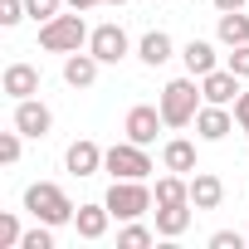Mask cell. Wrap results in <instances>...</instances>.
I'll list each match as a JSON object with an SVG mask.
<instances>
[{"label": "cell", "instance_id": "277c9868", "mask_svg": "<svg viewBox=\"0 0 249 249\" xmlns=\"http://www.w3.org/2000/svg\"><path fill=\"white\" fill-rule=\"evenodd\" d=\"M103 171H112V181H147L157 166H152L142 142H112L103 152Z\"/></svg>", "mask_w": 249, "mask_h": 249}, {"label": "cell", "instance_id": "d6a6232c", "mask_svg": "<svg viewBox=\"0 0 249 249\" xmlns=\"http://www.w3.org/2000/svg\"><path fill=\"white\" fill-rule=\"evenodd\" d=\"M103 5H127V0H103Z\"/></svg>", "mask_w": 249, "mask_h": 249}, {"label": "cell", "instance_id": "5bb4252c", "mask_svg": "<svg viewBox=\"0 0 249 249\" xmlns=\"http://www.w3.org/2000/svg\"><path fill=\"white\" fill-rule=\"evenodd\" d=\"M107 220H112L107 200H93V205H78L73 230H78V239H103V234H107Z\"/></svg>", "mask_w": 249, "mask_h": 249}, {"label": "cell", "instance_id": "2e32d148", "mask_svg": "<svg viewBox=\"0 0 249 249\" xmlns=\"http://www.w3.org/2000/svg\"><path fill=\"white\" fill-rule=\"evenodd\" d=\"M137 59H142L147 69H161L166 59H176L171 35H166V30H147V35H142V44H137Z\"/></svg>", "mask_w": 249, "mask_h": 249}, {"label": "cell", "instance_id": "7a4b0ae2", "mask_svg": "<svg viewBox=\"0 0 249 249\" xmlns=\"http://www.w3.org/2000/svg\"><path fill=\"white\" fill-rule=\"evenodd\" d=\"M25 210L35 215V220H44V225H73V215H78V205L69 200V191L64 186H54V181H35L30 191H25Z\"/></svg>", "mask_w": 249, "mask_h": 249}, {"label": "cell", "instance_id": "5b68a950", "mask_svg": "<svg viewBox=\"0 0 249 249\" xmlns=\"http://www.w3.org/2000/svg\"><path fill=\"white\" fill-rule=\"evenodd\" d=\"M103 200H107L112 220H142V215L157 205V196H152V186H147V181H112Z\"/></svg>", "mask_w": 249, "mask_h": 249}, {"label": "cell", "instance_id": "f1b7e54d", "mask_svg": "<svg viewBox=\"0 0 249 249\" xmlns=\"http://www.w3.org/2000/svg\"><path fill=\"white\" fill-rule=\"evenodd\" d=\"M225 69H234L239 78H249V44H234L230 59H225Z\"/></svg>", "mask_w": 249, "mask_h": 249}, {"label": "cell", "instance_id": "7c38bea8", "mask_svg": "<svg viewBox=\"0 0 249 249\" xmlns=\"http://www.w3.org/2000/svg\"><path fill=\"white\" fill-rule=\"evenodd\" d=\"M98 54H88V49H78V54H64V83L69 88H93L98 83Z\"/></svg>", "mask_w": 249, "mask_h": 249}, {"label": "cell", "instance_id": "4316f807", "mask_svg": "<svg viewBox=\"0 0 249 249\" xmlns=\"http://www.w3.org/2000/svg\"><path fill=\"white\" fill-rule=\"evenodd\" d=\"M25 15H30V10H25V0H0V25H5V30H15Z\"/></svg>", "mask_w": 249, "mask_h": 249}, {"label": "cell", "instance_id": "1f68e13d", "mask_svg": "<svg viewBox=\"0 0 249 249\" xmlns=\"http://www.w3.org/2000/svg\"><path fill=\"white\" fill-rule=\"evenodd\" d=\"M69 10H93V5H103V0H64Z\"/></svg>", "mask_w": 249, "mask_h": 249}, {"label": "cell", "instance_id": "8fae6325", "mask_svg": "<svg viewBox=\"0 0 249 249\" xmlns=\"http://www.w3.org/2000/svg\"><path fill=\"white\" fill-rule=\"evenodd\" d=\"M64 166H69V176H98V171H103V147L88 142V137H78V142L64 152Z\"/></svg>", "mask_w": 249, "mask_h": 249}, {"label": "cell", "instance_id": "83f0119b", "mask_svg": "<svg viewBox=\"0 0 249 249\" xmlns=\"http://www.w3.org/2000/svg\"><path fill=\"white\" fill-rule=\"evenodd\" d=\"M249 244V234H239V230H215L210 234V249H244Z\"/></svg>", "mask_w": 249, "mask_h": 249}, {"label": "cell", "instance_id": "6da1fadb", "mask_svg": "<svg viewBox=\"0 0 249 249\" xmlns=\"http://www.w3.org/2000/svg\"><path fill=\"white\" fill-rule=\"evenodd\" d=\"M200 103H205V93H200L196 73L171 78V83L161 88V98H157V107H161V117H166V127H191L196 112H200Z\"/></svg>", "mask_w": 249, "mask_h": 249}, {"label": "cell", "instance_id": "52a82bcc", "mask_svg": "<svg viewBox=\"0 0 249 249\" xmlns=\"http://www.w3.org/2000/svg\"><path fill=\"white\" fill-rule=\"evenodd\" d=\"M161 127H166V117H161V107H152V103H137V107L127 112V122H122L127 142H142V147H152Z\"/></svg>", "mask_w": 249, "mask_h": 249}, {"label": "cell", "instance_id": "e0dca14e", "mask_svg": "<svg viewBox=\"0 0 249 249\" xmlns=\"http://www.w3.org/2000/svg\"><path fill=\"white\" fill-rule=\"evenodd\" d=\"M181 64H186V73L205 78L210 69H220V54H215V44H210V39H191V44L181 49Z\"/></svg>", "mask_w": 249, "mask_h": 249}, {"label": "cell", "instance_id": "8992f818", "mask_svg": "<svg viewBox=\"0 0 249 249\" xmlns=\"http://www.w3.org/2000/svg\"><path fill=\"white\" fill-rule=\"evenodd\" d=\"M127 30L122 25H98L93 35H88V54H98V64H122L127 59Z\"/></svg>", "mask_w": 249, "mask_h": 249}, {"label": "cell", "instance_id": "f546056e", "mask_svg": "<svg viewBox=\"0 0 249 249\" xmlns=\"http://www.w3.org/2000/svg\"><path fill=\"white\" fill-rule=\"evenodd\" d=\"M234 122H239V132H249V88L234 98Z\"/></svg>", "mask_w": 249, "mask_h": 249}, {"label": "cell", "instance_id": "ac0fdd59", "mask_svg": "<svg viewBox=\"0 0 249 249\" xmlns=\"http://www.w3.org/2000/svg\"><path fill=\"white\" fill-rule=\"evenodd\" d=\"M161 166H166V171H176V176H191V171H200V166H196V142H186V137H171V142L161 147Z\"/></svg>", "mask_w": 249, "mask_h": 249}, {"label": "cell", "instance_id": "9a60e30c", "mask_svg": "<svg viewBox=\"0 0 249 249\" xmlns=\"http://www.w3.org/2000/svg\"><path fill=\"white\" fill-rule=\"evenodd\" d=\"M0 88H5L15 103H20V98H35V93H39V69H35V64H10L5 78H0Z\"/></svg>", "mask_w": 249, "mask_h": 249}, {"label": "cell", "instance_id": "ba28073f", "mask_svg": "<svg viewBox=\"0 0 249 249\" xmlns=\"http://www.w3.org/2000/svg\"><path fill=\"white\" fill-rule=\"evenodd\" d=\"M196 132H200V142H225V137L234 132V112H230L225 103H200Z\"/></svg>", "mask_w": 249, "mask_h": 249}, {"label": "cell", "instance_id": "4dcf8cb0", "mask_svg": "<svg viewBox=\"0 0 249 249\" xmlns=\"http://www.w3.org/2000/svg\"><path fill=\"white\" fill-rule=\"evenodd\" d=\"M210 5H215V10L225 15V10H244V5H249V0H210Z\"/></svg>", "mask_w": 249, "mask_h": 249}, {"label": "cell", "instance_id": "603a6c76", "mask_svg": "<svg viewBox=\"0 0 249 249\" xmlns=\"http://www.w3.org/2000/svg\"><path fill=\"white\" fill-rule=\"evenodd\" d=\"M20 249H54V225H35V230H25V239H20Z\"/></svg>", "mask_w": 249, "mask_h": 249}, {"label": "cell", "instance_id": "30bf717a", "mask_svg": "<svg viewBox=\"0 0 249 249\" xmlns=\"http://www.w3.org/2000/svg\"><path fill=\"white\" fill-rule=\"evenodd\" d=\"M200 93H205V103H225V107H230L244 88H239V73H234V69H210V73L200 78Z\"/></svg>", "mask_w": 249, "mask_h": 249}, {"label": "cell", "instance_id": "4fadbf2b", "mask_svg": "<svg viewBox=\"0 0 249 249\" xmlns=\"http://www.w3.org/2000/svg\"><path fill=\"white\" fill-rule=\"evenodd\" d=\"M225 200V181L215 171H191V205L196 210H220Z\"/></svg>", "mask_w": 249, "mask_h": 249}, {"label": "cell", "instance_id": "44dd1931", "mask_svg": "<svg viewBox=\"0 0 249 249\" xmlns=\"http://www.w3.org/2000/svg\"><path fill=\"white\" fill-rule=\"evenodd\" d=\"M215 35H220V44H249V15L244 10H225L220 15V25H215Z\"/></svg>", "mask_w": 249, "mask_h": 249}, {"label": "cell", "instance_id": "484cf974", "mask_svg": "<svg viewBox=\"0 0 249 249\" xmlns=\"http://www.w3.org/2000/svg\"><path fill=\"white\" fill-rule=\"evenodd\" d=\"M20 137H25L20 127H15V132H0V161H5V166L20 161Z\"/></svg>", "mask_w": 249, "mask_h": 249}, {"label": "cell", "instance_id": "cb8c5ba5", "mask_svg": "<svg viewBox=\"0 0 249 249\" xmlns=\"http://www.w3.org/2000/svg\"><path fill=\"white\" fill-rule=\"evenodd\" d=\"M20 239H25V230H20V220L5 210V215H0V249H20Z\"/></svg>", "mask_w": 249, "mask_h": 249}, {"label": "cell", "instance_id": "ffe728a7", "mask_svg": "<svg viewBox=\"0 0 249 249\" xmlns=\"http://www.w3.org/2000/svg\"><path fill=\"white\" fill-rule=\"evenodd\" d=\"M157 205H186L191 200V176H176V171H166L161 181H157Z\"/></svg>", "mask_w": 249, "mask_h": 249}, {"label": "cell", "instance_id": "3957f363", "mask_svg": "<svg viewBox=\"0 0 249 249\" xmlns=\"http://www.w3.org/2000/svg\"><path fill=\"white\" fill-rule=\"evenodd\" d=\"M88 25H83V10H73V15H54V20H44L39 25V49H49V54H78L83 44H88Z\"/></svg>", "mask_w": 249, "mask_h": 249}, {"label": "cell", "instance_id": "d4e9b609", "mask_svg": "<svg viewBox=\"0 0 249 249\" xmlns=\"http://www.w3.org/2000/svg\"><path fill=\"white\" fill-rule=\"evenodd\" d=\"M25 10H30V20L44 25V20H54V15L64 10V0H25Z\"/></svg>", "mask_w": 249, "mask_h": 249}, {"label": "cell", "instance_id": "9c48e42d", "mask_svg": "<svg viewBox=\"0 0 249 249\" xmlns=\"http://www.w3.org/2000/svg\"><path fill=\"white\" fill-rule=\"evenodd\" d=\"M15 127H20L25 137H49L54 112H49L39 98H20V103H15Z\"/></svg>", "mask_w": 249, "mask_h": 249}, {"label": "cell", "instance_id": "d6986e66", "mask_svg": "<svg viewBox=\"0 0 249 249\" xmlns=\"http://www.w3.org/2000/svg\"><path fill=\"white\" fill-rule=\"evenodd\" d=\"M191 210H196L191 200L186 205H157V234L161 239H181L191 230Z\"/></svg>", "mask_w": 249, "mask_h": 249}, {"label": "cell", "instance_id": "7402d4cb", "mask_svg": "<svg viewBox=\"0 0 249 249\" xmlns=\"http://www.w3.org/2000/svg\"><path fill=\"white\" fill-rule=\"evenodd\" d=\"M152 239H157V234H152L147 225H137V220H127V225H122V234H117V244H122V249H147Z\"/></svg>", "mask_w": 249, "mask_h": 249}]
</instances>
